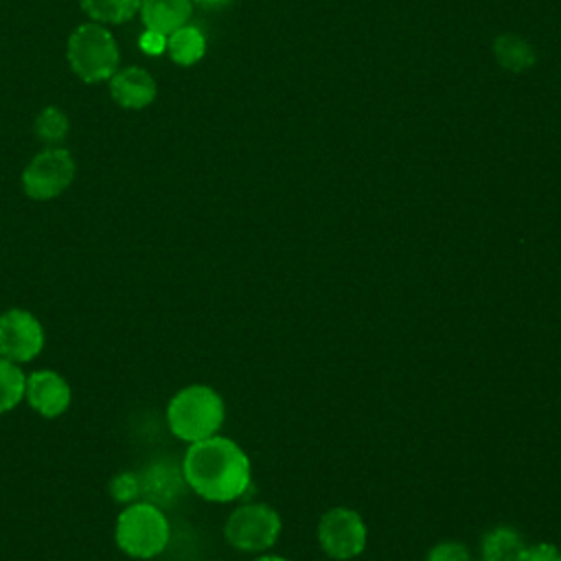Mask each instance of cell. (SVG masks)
Here are the masks:
<instances>
[{
	"instance_id": "cell-1",
	"label": "cell",
	"mask_w": 561,
	"mask_h": 561,
	"mask_svg": "<svg viewBox=\"0 0 561 561\" xmlns=\"http://www.w3.org/2000/svg\"><path fill=\"white\" fill-rule=\"evenodd\" d=\"M182 473L186 484L208 502L239 500L252 482L248 454L232 438L219 434L191 443Z\"/></svg>"
},
{
	"instance_id": "cell-2",
	"label": "cell",
	"mask_w": 561,
	"mask_h": 561,
	"mask_svg": "<svg viewBox=\"0 0 561 561\" xmlns=\"http://www.w3.org/2000/svg\"><path fill=\"white\" fill-rule=\"evenodd\" d=\"M226 419V405L221 394L202 383H193L175 392L167 408V421L171 432L186 440L197 443L219 432Z\"/></svg>"
},
{
	"instance_id": "cell-3",
	"label": "cell",
	"mask_w": 561,
	"mask_h": 561,
	"mask_svg": "<svg viewBox=\"0 0 561 561\" xmlns=\"http://www.w3.org/2000/svg\"><path fill=\"white\" fill-rule=\"evenodd\" d=\"M118 548L134 559H151L160 554L169 541V522L160 506L151 502L127 504L114 530Z\"/></svg>"
},
{
	"instance_id": "cell-4",
	"label": "cell",
	"mask_w": 561,
	"mask_h": 561,
	"mask_svg": "<svg viewBox=\"0 0 561 561\" xmlns=\"http://www.w3.org/2000/svg\"><path fill=\"white\" fill-rule=\"evenodd\" d=\"M68 61L88 83L110 79L118 66L114 37L99 24H81L68 39Z\"/></svg>"
},
{
	"instance_id": "cell-5",
	"label": "cell",
	"mask_w": 561,
	"mask_h": 561,
	"mask_svg": "<svg viewBox=\"0 0 561 561\" xmlns=\"http://www.w3.org/2000/svg\"><path fill=\"white\" fill-rule=\"evenodd\" d=\"M283 522L278 511L263 502H245L237 506L224 526L226 541L241 552H265L280 535Z\"/></svg>"
},
{
	"instance_id": "cell-6",
	"label": "cell",
	"mask_w": 561,
	"mask_h": 561,
	"mask_svg": "<svg viewBox=\"0 0 561 561\" xmlns=\"http://www.w3.org/2000/svg\"><path fill=\"white\" fill-rule=\"evenodd\" d=\"M320 550L335 561H348L364 552L368 530L364 517L348 506L329 508L316 528Z\"/></svg>"
},
{
	"instance_id": "cell-7",
	"label": "cell",
	"mask_w": 561,
	"mask_h": 561,
	"mask_svg": "<svg viewBox=\"0 0 561 561\" xmlns=\"http://www.w3.org/2000/svg\"><path fill=\"white\" fill-rule=\"evenodd\" d=\"M75 178V160L66 149H46L37 153L22 173V186L33 199H53L61 195Z\"/></svg>"
},
{
	"instance_id": "cell-8",
	"label": "cell",
	"mask_w": 561,
	"mask_h": 561,
	"mask_svg": "<svg viewBox=\"0 0 561 561\" xmlns=\"http://www.w3.org/2000/svg\"><path fill=\"white\" fill-rule=\"evenodd\" d=\"M44 346L39 320L24 309H9L0 316V355L11 362H28Z\"/></svg>"
},
{
	"instance_id": "cell-9",
	"label": "cell",
	"mask_w": 561,
	"mask_h": 561,
	"mask_svg": "<svg viewBox=\"0 0 561 561\" xmlns=\"http://www.w3.org/2000/svg\"><path fill=\"white\" fill-rule=\"evenodd\" d=\"M24 397L35 412L46 419H55L70 405V386L53 370H37L26 377Z\"/></svg>"
},
{
	"instance_id": "cell-10",
	"label": "cell",
	"mask_w": 561,
	"mask_h": 561,
	"mask_svg": "<svg viewBox=\"0 0 561 561\" xmlns=\"http://www.w3.org/2000/svg\"><path fill=\"white\" fill-rule=\"evenodd\" d=\"M110 92L121 107L140 110L156 99V81L142 68L129 66L110 77Z\"/></svg>"
},
{
	"instance_id": "cell-11",
	"label": "cell",
	"mask_w": 561,
	"mask_h": 561,
	"mask_svg": "<svg viewBox=\"0 0 561 561\" xmlns=\"http://www.w3.org/2000/svg\"><path fill=\"white\" fill-rule=\"evenodd\" d=\"M186 480L182 469L169 465V462H160L153 465L149 471H145V476L140 478V495H145V502H151L156 506H167L171 502H175L182 491H184Z\"/></svg>"
},
{
	"instance_id": "cell-12",
	"label": "cell",
	"mask_w": 561,
	"mask_h": 561,
	"mask_svg": "<svg viewBox=\"0 0 561 561\" xmlns=\"http://www.w3.org/2000/svg\"><path fill=\"white\" fill-rule=\"evenodd\" d=\"M191 0H140V15L149 31L171 35L191 18Z\"/></svg>"
},
{
	"instance_id": "cell-13",
	"label": "cell",
	"mask_w": 561,
	"mask_h": 561,
	"mask_svg": "<svg viewBox=\"0 0 561 561\" xmlns=\"http://www.w3.org/2000/svg\"><path fill=\"white\" fill-rule=\"evenodd\" d=\"M524 548L526 543L515 528L495 526L482 537L480 554H482V561H517Z\"/></svg>"
},
{
	"instance_id": "cell-14",
	"label": "cell",
	"mask_w": 561,
	"mask_h": 561,
	"mask_svg": "<svg viewBox=\"0 0 561 561\" xmlns=\"http://www.w3.org/2000/svg\"><path fill=\"white\" fill-rule=\"evenodd\" d=\"M167 50L175 64L191 66L204 57L206 39L195 26L184 24L167 37Z\"/></svg>"
},
{
	"instance_id": "cell-15",
	"label": "cell",
	"mask_w": 561,
	"mask_h": 561,
	"mask_svg": "<svg viewBox=\"0 0 561 561\" xmlns=\"http://www.w3.org/2000/svg\"><path fill=\"white\" fill-rule=\"evenodd\" d=\"M493 50L497 61L511 72H522L535 64L533 48L515 35H500L493 44Z\"/></svg>"
},
{
	"instance_id": "cell-16",
	"label": "cell",
	"mask_w": 561,
	"mask_h": 561,
	"mask_svg": "<svg viewBox=\"0 0 561 561\" xmlns=\"http://www.w3.org/2000/svg\"><path fill=\"white\" fill-rule=\"evenodd\" d=\"M81 7L96 22L118 24L136 15L140 0H81Z\"/></svg>"
},
{
	"instance_id": "cell-17",
	"label": "cell",
	"mask_w": 561,
	"mask_h": 561,
	"mask_svg": "<svg viewBox=\"0 0 561 561\" xmlns=\"http://www.w3.org/2000/svg\"><path fill=\"white\" fill-rule=\"evenodd\" d=\"M26 377L20 366L0 355V414L9 412L24 397Z\"/></svg>"
},
{
	"instance_id": "cell-18",
	"label": "cell",
	"mask_w": 561,
	"mask_h": 561,
	"mask_svg": "<svg viewBox=\"0 0 561 561\" xmlns=\"http://www.w3.org/2000/svg\"><path fill=\"white\" fill-rule=\"evenodd\" d=\"M68 118L61 110L57 107H44L37 118H35V131L44 138V140H61L68 134Z\"/></svg>"
},
{
	"instance_id": "cell-19",
	"label": "cell",
	"mask_w": 561,
	"mask_h": 561,
	"mask_svg": "<svg viewBox=\"0 0 561 561\" xmlns=\"http://www.w3.org/2000/svg\"><path fill=\"white\" fill-rule=\"evenodd\" d=\"M110 495L121 504H131L140 497V478L136 473H116L110 482Z\"/></svg>"
},
{
	"instance_id": "cell-20",
	"label": "cell",
	"mask_w": 561,
	"mask_h": 561,
	"mask_svg": "<svg viewBox=\"0 0 561 561\" xmlns=\"http://www.w3.org/2000/svg\"><path fill=\"white\" fill-rule=\"evenodd\" d=\"M425 561H471V554L458 541H440L427 552Z\"/></svg>"
},
{
	"instance_id": "cell-21",
	"label": "cell",
	"mask_w": 561,
	"mask_h": 561,
	"mask_svg": "<svg viewBox=\"0 0 561 561\" xmlns=\"http://www.w3.org/2000/svg\"><path fill=\"white\" fill-rule=\"evenodd\" d=\"M517 561H561V552L552 543H535V546H526L519 552Z\"/></svg>"
},
{
	"instance_id": "cell-22",
	"label": "cell",
	"mask_w": 561,
	"mask_h": 561,
	"mask_svg": "<svg viewBox=\"0 0 561 561\" xmlns=\"http://www.w3.org/2000/svg\"><path fill=\"white\" fill-rule=\"evenodd\" d=\"M140 48H142L147 55H160V53L167 48V35L147 28V31L142 33V37H140Z\"/></svg>"
},
{
	"instance_id": "cell-23",
	"label": "cell",
	"mask_w": 561,
	"mask_h": 561,
	"mask_svg": "<svg viewBox=\"0 0 561 561\" xmlns=\"http://www.w3.org/2000/svg\"><path fill=\"white\" fill-rule=\"evenodd\" d=\"M191 2H197V4H202V7H206V9H219V7L230 4L232 0H191Z\"/></svg>"
},
{
	"instance_id": "cell-24",
	"label": "cell",
	"mask_w": 561,
	"mask_h": 561,
	"mask_svg": "<svg viewBox=\"0 0 561 561\" xmlns=\"http://www.w3.org/2000/svg\"><path fill=\"white\" fill-rule=\"evenodd\" d=\"M254 561H289V559L278 557V554H261V557H256Z\"/></svg>"
}]
</instances>
